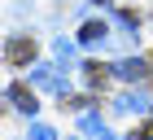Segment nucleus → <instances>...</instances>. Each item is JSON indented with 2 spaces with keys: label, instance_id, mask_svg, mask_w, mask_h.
<instances>
[{
  "label": "nucleus",
  "instance_id": "f257e3e1",
  "mask_svg": "<svg viewBox=\"0 0 153 140\" xmlns=\"http://www.w3.org/2000/svg\"><path fill=\"white\" fill-rule=\"evenodd\" d=\"M31 83H39V88H48V92H57V96L70 92V83H66V74H61L57 66H35L31 70Z\"/></svg>",
  "mask_w": 153,
  "mask_h": 140
},
{
  "label": "nucleus",
  "instance_id": "f03ea898",
  "mask_svg": "<svg viewBox=\"0 0 153 140\" xmlns=\"http://www.w3.org/2000/svg\"><path fill=\"white\" fill-rule=\"evenodd\" d=\"M4 101H9L13 109H22V114H35V109H39V105H35V92H31L26 83H9V88H4Z\"/></svg>",
  "mask_w": 153,
  "mask_h": 140
},
{
  "label": "nucleus",
  "instance_id": "7ed1b4c3",
  "mask_svg": "<svg viewBox=\"0 0 153 140\" xmlns=\"http://www.w3.org/2000/svg\"><path fill=\"white\" fill-rule=\"evenodd\" d=\"M4 57H9V66H26V61H35V39H26V35L9 39V48H4Z\"/></svg>",
  "mask_w": 153,
  "mask_h": 140
},
{
  "label": "nucleus",
  "instance_id": "20e7f679",
  "mask_svg": "<svg viewBox=\"0 0 153 140\" xmlns=\"http://www.w3.org/2000/svg\"><path fill=\"white\" fill-rule=\"evenodd\" d=\"M79 127H83V136H88V140H114V136H109V127H105L96 114H88V109L79 114Z\"/></svg>",
  "mask_w": 153,
  "mask_h": 140
},
{
  "label": "nucleus",
  "instance_id": "39448f33",
  "mask_svg": "<svg viewBox=\"0 0 153 140\" xmlns=\"http://www.w3.org/2000/svg\"><path fill=\"white\" fill-rule=\"evenodd\" d=\"M114 74H123L127 83H140L144 74H149V66H144L140 57H127V61H118V66H114Z\"/></svg>",
  "mask_w": 153,
  "mask_h": 140
},
{
  "label": "nucleus",
  "instance_id": "423d86ee",
  "mask_svg": "<svg viewBox=\"0 0 153 140\" xmlns=\"http://www.w3.org/2000/svg\"><path fill=\"white\" fill-rule=\"evenodd\" d=\"M144 105H149V96H144V92H123L114 109H123V114H140Z\"/></svg>",
  "mask_w": 153,
  "mask_h": 140
},
{
  "label": "nucleus",
  "instance_id": "0eeeda50",
  "mask_svg": "<svg viewBox=\"0 0 153 140\" xmlns=\"http://www.w3.org/2000/svg\"><path fill=\"white\" fill-rule=\"evenodd\" d=\"M105 22H83V31H79V44H101L105 39Z\"/></svg>",
  "mask_w": 153,
  "mask_h": 140
},
{
  "label": "nucleus",
  "instance_id": "6e6552de",
  "mask_svg": "<svg viewBox=\"0 0 153 140\" xmlns=\"http://www.w3.org/2000/svg\"><path fill=\"white\" fill-rule=\"evenodd\" d=\"M105 70H109V66H101V61H88V66H83V74H88V83H92V88H101V83H105Z\"/></svg>",
  "mask_w": 153,
  "mask_h": 140
},
{
  "label": "nucleus",
  "instance_id": "1a4fd4ad",
  "mask_svg": "<svg viewBox=\"0 0 153 140\" xmlns=\"http://www.w3.org/2000/svg\"><path fill=\"white\" fill-rule=\"evenodd\" d=\"M31 140H57V131L44 127V123H35V127H31Z\"/></svg>",
  "mask_w": 153,
  "mask_h": 140
},
{
  "label": "nucleus",
  "instance_id": "9d476101",
  "mask_svg": "<svg viewBox=\"0 0 153 140\" xmlns=\"http://www.w3.org/2000/svg\"><path fill=\"white\" fill-rule=\"evenodd\" d=\"M57 57H61V61L74 57V44H70V39H57Z\"/></svg>",
  "mask_w": 153,
  "mask_h": 140
}]
</instances>
